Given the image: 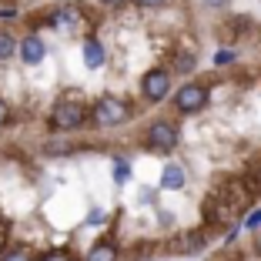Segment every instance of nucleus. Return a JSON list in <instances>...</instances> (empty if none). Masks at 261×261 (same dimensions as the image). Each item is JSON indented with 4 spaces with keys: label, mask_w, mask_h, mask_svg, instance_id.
Returning a JSON list of instances; mask_svg holds the SVG:
<instances>
[{
    "label": "nucleus",
    "mask_w": 261,
    "mask_h": 261,
    "mask_svg": "<svg viewBox=\"0 0 261 261\" xmlns=\"http://www.w3.org/2000/svg\"><path fill=\"white\" fill-rule=\"evenodd\" d=\"M141 87H144L147 100H164V97H168V87H171L168 70H147L144 81H141Z\"/></svg>",
    "instance_id": "obj_5"
},
{
    "label": "nucleus",
    "mask_w": 261,
    "mask_h": 261,
    "mask_svg": "<svg viewBox=\"0 0 261 261\" xmlns=\"http://www.w3.org/2000/svg\"><path fill=\"white\" fill-rule=\"evenodd\" d=\"M177 144V127L168 121H158L147 127V147L151 151H171V147Z\"/></svg>",
    "instance_id": "obj_2"
},
{
    "label": "nucleus",
    "mask_w": 261,
    "mask_h": 261,
    "mask_svg": "<svg viewBox=\"0 0 261 261\" xmlns=\"http://www.w3.org/2000/svg\"><path fill=\"white\" fill-rule=\"evenodd\" d=\"M44 54H47V47H44V40H40L37 34H31V37L20 40V61L23 64H40Z\"/></svg>",
    "instance_id": "obj_6"
},
{
    "label": "nucleus",
    "mask_w": 261,
    "mask_h": 261,
    "mask_svg": "<svg viewBox=\"0 0 261 261\" xmlns=\"http://www.w3.org/2000/svg\"><path fill=\"white\" fill-rule=\"evenodd\" d=\"M7 114H10V108H7V100H4V97H0V124H4V121H7Z\"/></svg>",
    "instance_id": "obj_19"
},
{
    "label": "nucleus",
    "mask_w": 261,
    "mask_h": 261,
    "mask_svg": "<svg viewBox=\"0 0 261 261\" xmlns=\"http://www.w3.org/2000/svg\"><path fill=\"white\" fill-rule=\"evenodd\" d=\"M201 245H204V238H201V234H185V238H177V248H174V251H188V254H191V251H198Z\"/></svg>",
    "instance_id": "obj_11"
},
{
    "label": "nucleus",
    "mask_w": 261,
    "mask_h": 261,
    "mask_svg": "<svg viewBox=\"0 0 261 261\" xmlns=\"http://www.w3.org/2000/svg\"><path fill=\"white\" fill-rule=\"evenodd\" d=\"M84 114H87V111L81 108V104L64 100V104H57V108H54V127L74 130V127H81V124H84Z\"/></svg>",
    "instance_id": "obj_4"
},
{
    "label": "nucleus",
    "mask_w": 261,
    "mask_h": 261,
    "mask_svg": "<svg viewBox=\"0 0 261 261\" xmlns=\"http://www.w3.org/2000/svg\"><path fill=\"white\" fill-rule=\"evenodd\" d=\"M17 50H20V47L14 44V37H10L7 31H0V61H10Z\"/></svg>",
    "instance_id": "obj_10"
},
{
    "label": "nucleus",
    "mask_w": 261,
    "mask_h": 261,
    "mask_svg": "<svg viewBox=\"0 0 261 261\" xmlns=\"http://www.w3.org/2000/svg\"><path fill=\"white\" fill-rule=\"evenodd\" d=\"M124 117H127V108H124L121 100H114V97H100L97 104H94V121L104 124V127H111V124H121Z\"/></svg>",
    "instance_id": "obj_3"
},
{
    "label": "nucleus",
    "mask_w": 261,
    "mask_h": 261,
    "mask_svg": "<svg viewBox=\"0 0 261 261\" xmlns=\"http://www.w3.org/2000/svg\"><path fill=\"white\" fill-rule=\"evenodd\" d=\"M174 104H177V111H181V114H194V111H201L207 104V87L191 81V84H185L181 91H177Z\"/></svg>",
    "instance_id": "obj_1"
},
{
    "label": "nucleus",
    "mask_w": 261,
    "mask_h": 261,
    "mask_svg": "<svg viewBox=\"0 0 261 261\" xmlns=\"http://www.w3.org/2000/svg\"><path fill=\"white\" fill-rule=\"evenodd\" d=\"M248 228H251V231H258V228H261V211H254V215L248 218Z\"/></svg>",
    "instance_id": "obj_16"
},
{
    "label": "nucleus",
    "mask_w": 261,
    "mask_h": 261,
    "mask_svg": "<svg viewBox=\"0 0 261 261\" xmlns=\"http://www.w3.org/2000/svg\"><path fill=\"white\" fill-rule=\"evenodd\" d=\"M177 67H181V70H191V67H194V61L185 54V57H177Z\"/></svg>",
    "instance_id": "obj_17"
},
{
    "label": "nucleus",
    "mask_w": 261,
    "mask_h": 261,
    "mask_svg": "<svg viewBox=\"0 0 261 261\" xmlns=\"http://www.w3.org/2000/svg\"><path fill=\"white\" fill-rule=\"evenodd\" d=\"M258 248H261V241H258Z\"/></svg>",
    "instance_id": "obj_22"
},
{
    "label": "nucleus",
    "mask_w": 261,
    "mask_h": 261,
    "mask_svg": "<svg viewBox=\"0 0 261 261\" xmlns=\"http://www.w3.org/2000/svg\"><path fill=\"white\" fill-rule=\"evenodd\" d=\"M100 4H108V7H121V4H127V0H100Z\"/></svg>",
    "instance_id": "obj_21"
},
{
    "label": "nucleus",
    "mask_w": 261,
    "mask_h": 261,
    "mask_svg": "<svg viewBox=\"0 0 261 261\" xmlns=\"http://www.w3.org/2000/svg\"><path fill=\"white\" fill-rule=\"evenodd\" d=\"M84 64H87L91 70H97L100 64H104V47H100V40L91 37V40L84 44Z\"/></svg>",
    "instance_id": "obj_8"
},
{
    "label": "nucleus",
    "mask_w": 261,
    "mask_h": 261,
    "mask_svg": "<svg viewBox=\"0 0 261 261\" xmlns=\"http://www.w3.org/2000/svg\"><path fill=\"white\" fill-rule=\"evenodd\" d=\"M127 161H114V181H127Z\"/></svg>",
    "instance_id": "obj_12"
},
{
    "label": "nucleus",
    "mask_w": 261,
    "mask_h": 261,
    "mask_svg": "<svg viewBox=\"0 0 261 261\" xmlns=\"http://www.w3.org/2000/svg\"><path fill=\"white\" fill-rule=\"evenodd\" d=\"M40 261H70L64 251H47V254H40Z\"/></svg>",
    "instance_id": "obj_14"
},
{
    "label": "nucleus",
    "mask_w": 261,
    "mask_h": 261,
    "mask_svg": "<svg viewBox=\"0 0 261 261\" xmlns=\"http://www.w3.org/2000/svg\"><path fill=\"white\" fill-rule=\"evenodd\" d=\"M161 188H168V191L185 188V168H181V164H168L164 174H161Z\"/></svg>",
    "instance_id": "obj_7"
},
{
    "label": "nucleus",
    "mask_w": 261,
    "mask_h": 261,
    "mask_svg": "<svg viewBox=\"0 0 261 261\" xmlns=\"http://www.w3.org/2000/svg\"><path fill=\"white\" fill-rule=\"evenodd\" d=\"M0 261H31V254H27V251H20V248H14V251H7Z\"/></svg>",
    "instance_id": "obj_13"
},
{
    "label": "nucleus",
    "mask_w": 261,
    "mask_h": 261,
    "mask_svg": "<svg viewBox=\"0 0 261 261\" xmlns=\"http://www.w3.org/2000/svg\"><path fill=\"white\" fill-rule=\"evenodd\" d=\"M87 261H117V248L111 241H97V245L87 251Z\"/></svg>",
    "instance_id": "obj_9"
},
{
    "label": "nucleus",
    "mask_w": 261,
    "mask_h": 261,
    "mask_svg": "<svg viewBox=\"0 0 261 261\" xmlns=\"http://www.w3.org/2000/svg\"><path fill=\"white\" fill-rule=\"evenodd\" d=\"M231 61H234L231 50H218V54H215V64H231Z\"/></svg>",
    "instance_id": "obj_15"
},
{
    "label": "nucleus",
    "mask_w": 261,
    "mask_h": 261,
    "mask_svg": "<svg viewBox=\"0 0 261 261\" xmlns=\"http://www.w3.org/2000/svg\"><path fill=\"white\" fill-rule=\"evenodd\" d=\"M141 7H164V4H168V0H138Z\"/></svg>",
    "instance_id": "obj_18"
},
{
    "label": "nucleus",
    "mask_w": 261,
    "mask_h": 261,
    "mask_svg": "<svg viewBox=\"0 0 261 261\" xmlns=\"http://www.w3.org/2000/svg\"><path fill=\"white\" fill-rule=\"evenodd\" d=\"M207 7H224V4H228V0H204Z\"/></svg>",
    "instance_id": "obj_20"
}]
</instances>
